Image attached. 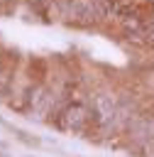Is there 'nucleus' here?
I'll use <instances>...</instances> for the list:
<instances>
[{
    "label": "nucleus",
    "mask_w": 154,
    "mask_h": 157,
    "mask_svg": "<svg viewBox=\"0 0 154 157\" xmlns=\"http://www.w3.org/2000/svg\"><path fill=\"white\" fill-rule=\"evenodd\" d=\"M144 37H147L149 42H154V22H152V25H149V27L144 29Z\"/></svg>",
    "instance_id": "nucleus-4"
},
{
    "label": "nucleus",
    "mask_w": 154,
    "mask_h": 157,
    "mask_svg": "<svg viewBox=\"0 0 154 157\" xmlns=\"http://www.w3.org/2000/svg\"><path fill=\"white\" fill-rule=\"evenodd\" d=\"M88 123V108L81 101H73L68 105L61 108V113L56 115V125L61 130H71V132H81Z\"/></svg>",
    "instance_id": "nucleus-2"
},
{
    "label": "nucleus",
    "mask_w": 154,
    "mask_h": 157,
    "mask_svg": "<svg viewBox=\"0 0 154 157\" xmlns=\"http://www.w3.org/2000/svg\"><path fill=\"white\" fill-rule=\"evenodd\" d=\"M46 71H49V66H46L44 59H39V56H32V59H29V76H32L34 81H44Z\"/></svg>",
    "instance_id": "nucleus-3"
},
{
    "label": "nucleus",
    "mask_w": 154,
    "mask_h": 157,
    "mask_svg": "<svg viewBox=\"0 0 154 157\" xmlns=\"http://www.w3.org/2000/svg\"><path fill=\"white\" fill-rule=\"evenodd\" d=\"M0 5H2V0H0Z\"/></svg>",
    "instance_id": "nucleus-5"
},
{
    "label": "nucleus",
    "mask_w": 154,
    "mask_h": 157,
    "mask_svg": "<svg viewBox=\"0 0 154 157\" xmlns=\"http://www.w3.org/2000/svg\"><path fill=\"white\" fill-rule=\"evenodd\" d=\"M117 115V103L110 93H95L88 103V120H93L95 128H108Z\"/></svg>",
    "instance_id": "nucleus-1"
}]
</instances>
